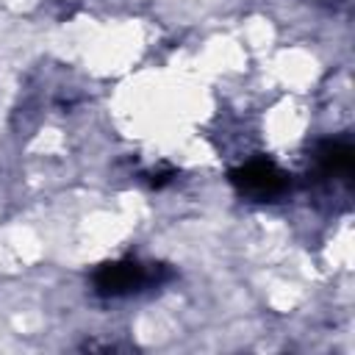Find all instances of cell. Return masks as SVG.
<instances>
[{"instance_id": "6da1fadb", "label": "cell", "mask_w": 355, "mask_h": 355, "mask_svg": "<svg viewBox=\"0 0 355 355\" xmlns=\"http://www.w3.org/2000/svg\"><path fill=\"white\" fill-rule=\"evenodd\" d=\"M164 280H169V269L164 263H141L136 258L105 261L92 275L94 294H100L105 300L130 297V294H139L144 288L161 286Z\"/></svg>"}, {"instance_id": "7a4b0ae2", "label": "cell", "mask_w": 355, "mask_h": 355, "mask_svg": "<svg viewBox=\"0 0 355 355\" xmlns=\"http://www.w3.org/2000/svg\"><path fill=\"white\" fill-rule=\"evenodd\" d=\"M230 183L236 186V191L241 197H250L255 202H269L286 194L288 189V175L272 161V158H250L244 164H239L230 172Z\"/></svg>"}, {"instance_id": "3957f363", "label": "cell", "mask_w": 355, "mask_h": 355, "mask_svg": "<svg viewBox=\"0 0 355 355\" xmlns=\"http://www.w3.org/2000/svg\"><path fill=\"white\" fill-rule=\"evenodd\" d=\"M313 166L319 172V178L327 180H338V178H349L352 166H355V147L349 139H327L316 147L313 153Z\"/></svg>"}, {"instance_id": "277c9868", "label": "cell", "mask_w": 355, "mask_h": 355, "mask_svg": "<svg viewBox=\"0 0 355 355\" xmlns=\"http://www.w3.org/2000/svg\"><path fill=\"white\" fill-rule=\"evenodd\" d=\"M175 178H178V169L169 166V164H158V166H153V169L147 172V183H150L153 189H161V186L172 183Z\"/></svg>"}]
</instances>
